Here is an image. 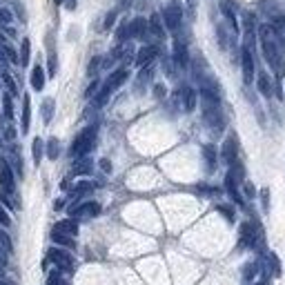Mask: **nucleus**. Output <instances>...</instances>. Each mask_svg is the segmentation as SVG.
Returning a JSON list of instances; mask_svg holds the SVG:
<instances>
[{
    "mask_svg": "<svg viewBox=\"0 0 285 285\" xmlns=\"http://www.w3.org/2000/svg\"><path fill=\"white\" fill-rule=\"evenodd\" d=\"M0 250L5 252V254H11V252H14V243H11V236L5 232V230H2V227H0Z\"/></svg>",
    "mask_w": 285,
    "mask_h": 285,
    "instance_id": "28",
    "label": "nucleus"
},
{
    "mask_svg": "<svg viewBox=\"0 0 285 285\" xmlns=\"http://www.w3.org/2000/svg\"><path fill=\"white\" fill-rule=\"evenodd\" d=\"M254 285H267V283H265V281H259V283H254Z\"/></svg>",
    "mask_w": 285,
    "mask_h": 285,
    "instance_id": "57",
    "label": "nucleus"
},
{
    "mask_svg": "<svg viewBox=\"0 0 285 285\" xmlns=\"http://www.w3.org/2000/svg\"><path fill=\"white\" fill-rule=\"evenodd\" d=\"M259 40H261V49H263V56H265L267 65L276 74H281V69H283V56H285L283 34H279L272 25H261L259 27Z\"/></svg>",
    "mask_w": 285,
    "mask_h": 285,
    "instance_id": "1",
    "label": "nucleus"
},
{
    "mask_svg": "<svg viewBox=\"0 0 285 285\" xmlns=\"http://www.w3.org/2000/svg\"><path fill=\"white\" fill-rule=\"evenodd\" d=\"M109 96H111V92H109L107 87H103L101 92H98L96 96H94V107H103L107 101H109Z\"/></svg>",
    "mask_w": 285,
    "mask_h": 285,
    "instance_id": "32",
    "label": "nucleus"
},
{
    "mask_svg": "<svg viewBox=\"0 0 285 285\" xmlns=\"http://www.w3.org/2000/svg\"><path fill=\"white\" fill-rule=\"evenodd\" d=\"M98 67H101V58H98V56H96V58H92V63H89L87 74H89V76H94V74L98 72Z\"/></svg>",
    "mask_w": 285,
    "mask_h": 285,
    "instance_id": "40",
    "label": "nucleus"
},
{
    "mask_svg": "<svg viewBox=\"0 0 285 285\" xmlns=\"http://www.w3.org/2000/svg\"><path fill=\"white\" fill-rule=\"evenodd\" d=\"M221 11H223V14H225L227 23L232 25V31H234V36H238V23H236V16H234L232 7L227 5V2H221Z\"/></svg>",
    "mask_w": 285,
    "mask_h": 285,
    "instance_id": "24",
    "label": "nucleus"
},
{
    "mask_svg": "<svg viewBox=\"0 0 285 285\" xmlns=\"http://www.w3.org/2000/svg\"><path fill=\"white\" fill-rule=\"evenodd\" d=\"M2 114H5L7 121L14 118V103H11V94H5V96H2Z\"/></svg>",
    "mask_w": 285,
    "mask_h": 285,
    "instance_id": "29",
    "label": "nucleus"
},
{
    "mask_svg": "<svg viewBox=\"0 0 285 285\" xmlns=\"http://www.w3.org/2000/svg\"><path fill=\"white\" fill-rule=\"evenodd\" d=\"M203 158H205V167H207V172H214L216 169V150H214V145H203Z\"/></svg>",
    "mask_w": 285,
    "mask_h": 285,
    "instance_id": "20",
    "label": "nucleus"
},
{
    "mask_svg": "<svg viewBox=\"0 0 285 285\" xmlns=\"http://www.w3.org/2000/svg\"><path fill=\"white\" fill-rule=\"evenodd\" d=\"M127 38H130V23H123L116 31V40L123 43V40H127Z\"/></svg>",
    "mask_w": 285,
    "mask_h": 285,
    "instance_id": "36",
    "label": "nucleus"
},
{
    "mask_svg": "<svg viewBox=\"0 0 285 285\" xmlns=\"http://www.w3.org/2000/svg\"><path fill=\"white\" fill-rule=\"evenodd\" d=\"M187 11L189 16H196V0H187Z\"/></svg>",
    "mask_w": 285,
    "mask_h": 285,
    "instance_id": "47",
    "label": "nucleus"
},
{
    "mask_svg": "<svg viewBox=\"0 0 285 285\" xmlns=\"http://www.w3.org/2000/svg\"><path fill=\"white\" fill-rule=\"evenodd\" d=\"M96 92H98V80H94L92 85H89V87H87L85 96H87V98H92V96H96Z\"/></svg>",
    "mask_w": 285,
    "mask_h": 285,
    "instance_id": "44",
    "label": "nucleus"
},
{
    "mask_svg": "<svg viewBox=\"0 0 285 285\" xmlns=\"http://www.w3.org/2000/svg\"><path fill=\"white\" fill-rule=\"evenodd\" d=\"M63 2H65V0H56V5H63Z\"/></svg>",
    "mask_w": 285,
    "mask_h": 285,
    "instance_id": "58",
    "label": "nucleus"
},
{
    "mask_svg": "<svg viewBox=\"0 0 285 285\" xmlns=\"http://www.w3.org/2000/svg\"><path fill=\"white\" fill-rule=\"evenodd\" d=\"M31 87L36 89V92H40V89L45 87V69L40 67V65H36L34 69H31Z\"/></svg>",
    "mask_w": 285,
    "mask_h": 285,
    "instance_id": "21",
    "label": "nucleus"
},
{
    "mask_svg": "<svg viewBox=\"0 0 285 285\" xmlns=\"http://www.w3.org/2000/svg\"><path fill=\"white\" fill-rule=\"evenodd\" d=\"M261 201H263V209L270 207V192L267 189H261Z\"/></svg>",
    "mask_w": 285,
    "mask_h": 285,
    "instance_id": "45",
    "label": "nucleus"
},
{
    "mask_svg": "<svg viewBox=\"0 0 285 285\" xmlns=\"http://www.w3.org/2000/svg\"><path fill=\"white\" fill-rule=\"evenodd\" d=\"M174 63H176V67H181V69L189 67L187 47H185V43H181V40H176V43H174Z\"/></svg>",
    "mask_w": 285,
    "mask_h": 285,
    "instance_id": "13",
    "label": "nucleus"
},
{
    "mask_svg": "<svg viewBox=\"0 0 285 285\" xmlns=\"http://www.w3.org/2000/svg\"><path fill=\"white\" fill-rule=\"evenodd\" d=\"M29 56H31V43H29V38H25L23 40V47H20V58H18V63L23 65V67H27V65H29Z\"/></svg>",
    "mask_w": 285,
    "mask_h": 285,
    "instance_id": "27",
    "label": "nucleus"
},
{
    "mask_svg": "<svg viewBox=\"0 0 285 285\" xmlns=\"http://www.w3.org/2000/svg\"><path fill=\"white\" fill-rule=\"evenodd\" d=\"M5 138H7V140H14V138H16V131H14V127H7V131H5Z\"/></svg>",
    "mask_w": 285,
    "mask_h": 285,
    "instance_id": "49",
    "label": "nucleus"
},
{
    "mask_svg": "<svg viewBox=\"0 0 285 285\" xmlns=\"http://www.w3.org/2000/svg\"><path fill=\"white\" fill-rule=\"evenodd\" d=\"M225 189H227V194H230V198H232V201L238 205V207H243V205H245V201H243L241 192H238V183H236V181H234L230 174L225 176Z\"/></svg>",
    "mask_w": 285,
    "mask_h": 285,
    "instance_id": "16",
    "label": "nucleus"
},
{
    "mask_svg": "<svg viewBox=\"0 0 285 285\" xmlns=\"http://www.w3.org/2000/svg\"><path fill=\"white\" fill-rule=\"evenodd\" d=\"M60 154V145H58V138H49L47 140V156L52 160H56Z\"/></svg>",
    "mask_w": 285,
    "mask_h": 285,
    "instance_id": "30",
    "label": "nucleus"
},
{
    "mask_svg": "<svg viewBox=\"0 0 285 285\" xmlns=\"http://www.w3.org/2000/svg\"><path fill=\"white\" fill-rule=\"evenodd\" d=\"M53 107H56V103H53V98H45L43 101V123L45 125H49L53 118Z\"/></svg>",
    "mask_w": 285,
    "mask_h": 285,
    "instance_id": "25",
    "label": "nucleus"
},
{
    "mask_svg": "<svg viewBox=\"0 0 285 285\" xmlns=\"http://www.w3.org/2000/svg\"><path fill=\"white\" fill-rule=\"evenodd\" d=\"M221 158H223V163H227V165H232L234 160H238V138H236V134H230L225 138V143H223V147H221Z\"/></svg>",
    "mask_w": 285,
    "mask_h": 285,
    "instance_id": "6",
    "label": "nucleus"
},
{
    "mask_svg": "<svg viewBox=\"0 0 285 285\" xmlns=\"http://www.w3.org/2000/svg\"><path fill=\"white\" fill-rule=\"evenodd\" d=\"M96 131H98L96 125L85 127V130L74 138L72 147H69V154H72L74 158H85V156L94 150V145H96Z\"/></svg>",
    "mask_w": 285,
    "mask_h": 285,
    "instance_id": "2",
    "label": "nucleus"
},
{
    "mask_svg": "<svg viewBox=\"0 0 285 285\" xmlns=\"http://www.w3.org/2000/svg\"><path fill=\"white\" fill-rule=\"evenodd\" d=\"M127 76H130V72H127L125 67L116 69V72H111V74H109V78H107V80H105V85H103V87H107V89H109V92H116V89L121 87L123 82L127 80Z\"/></svg>",
    "mask_w": 285,
    "mask_h": 285,
    "instance_id": "12",
    "label": "nucleus"
},
{
    "mask_svg": "<svg viewBox=\"0 0 285 285\" xmlns=\"http://www.w3.org/2000/svg\"><path fill=\"white\" fill-rule=\"evenodd\" d=\"M65 7H67L69 11H72V9H76V0H67V2H65Z\"/></svg>",
    "mask_w": 285,
    "mask_h": 285,
    "instance_id": "53",
    "label": "nucleus"
},
{
    "mask_svg": "<svg viewBox=\"0 0 285 285\" xmlns=\"http://www.w3.org/2000/svg\"><path fill=\"white\" fill-rule=\"evenodd\" d=\"M243 192H245L247 198H254L256 196V189H254V185H252V183H243Z\"/></svg>",
    "mask_w": 285,
    "mask_h": 285,
    "instance_id": "41",
    "label": "nucleus"
},
{
    "mask_svg": "<svg viewBox=\"0 0 285 285\" xmlns=\"http://www.w3.org/2000/svg\"><path fill=\"white\" fill-rule=\"evenodd\" d=\"M47 259L56 265V270H60V272H74V267H76L74 256L69 254V252L60 250V247H52V250L47 252Z\"/></svg>",
    "mask_w": 285,
    "mask_h": 285,
    "instance_id": "4",
    "label": "nucleus"
},
{
    "mask_svg": "<svg viewBox=\"0 0 285 285\" xmlns=\"http://www.w3.org/2000/svg\"><path fill=\"white\" fill-rule=\"evenodd\" d=\"M49 76H56V53H49Z\"/></svg>",
    "mask_w": 285,
    "mask_h": 285,
    "instance_id": "42",
    "label": "nucleus"
},
{
    "mask_svg": "<svg viewBox=\"0 0 285 285\" xmlns=\"http://www.w3.org/2000/svg\"><path fill=\"white\" fill-rule=\"evenodd\" d=\"M0 187H2L0 194H16V181L11 174V167L2 158H0Z\"/></svg>",
    "mask_w": 285,
    "mask_h": 285,
    "instance_id": "9",
    "label": "nucleus"
},
{
    "mask_svg": "<svg viewBox=\"0 0 285 285\" xmlns=\"http://www.w3.org/2000/svg\"><path fill=\"white\" fill-rule=\"evenodd\" d=\"M261 272H263V263L261 261H250V263H245V265L241 267V276H243L245 283H254Z\"/></svg>",
    "mask_w": 285,
    "mask_h": 285,
    "instance_id": "11",
    "label": "nucleus"
},
{
    "mask_svg": "<svg viewBox=\"0 0 285 285\" xmlns=\"http://www.w3.org/2000/svg\"><path fill=\"white\" fill-rule=\"evenodd\" d=\"M0 145H2V143H0Z\"/></svg>",
    "mask_w": 285,
    "mask_h": 285,
    "instance_id": "59",
    "label": "nucleus"
},
{
    "mask_svg": "<svg viewBox=\"0 0 285 285\" xmlns=\"http://www.w3.org/2000/svg\"><path fill=\"white\" fill-rule=\"evenodd\" d=\"M29 125H31V98L29 94H25L23 96V134L29 131Z\"/></svg>",
    "mask_w": 285,
    "mask_h": 285,
    "instance_id": "18",
    "label": "nucleus"
},
{
    "mask_svg": "<svg viewBox=\"0 0 285 285\" xmlns=\"http://www.w3.org/2000/svg\"><path fill=\"white\" fill-rule=\"evenodd\" d=\"M176 103H179L181 107H183L185 111H194L196 109V101H198V96H196V89H192L189 87V85H183V87L179 89V92H176Z\"/></svg>",
    "mask_w": 285,
    "mask_h": 285,
    "instance_id": "5",
    "label": "nucleus"
},
{
    "mask_svg": "<svg viewBox=\"0 0 285 285\" xmlns=\"http://www.w3.org/2000/svg\"><path fill=\"white\" fill-rule=\"evenodd\" d=\"M147 20L145 18H134L130 23V38H138V40H143L147 36Z\"/></svg>",
    "mask_w": 285,
    "mask_h": 285,
    "instance_id": "15",
    "label": "nucleus"
},
{
    "mask_svg": "<svg viewBox=\"0 0 285 285\" xmlns=\"http://www.w3.org/2000/svg\"><path fill=\"white\" fill-rule=\"evenodd\" d=\"M52 241L56 243L58 247H69V250L76 247V243H74L72 236H65V234H58V232H53V230H52Z\"/></svg>",
    "mask_w": 285,
    "mask_h": 285,
    "instance_id": "23",
    "label": "nucleus"
},
{
    "mask_svg": "<svg viewBox=\"0 0 285 285\" xmlns=\"http://www.w3.org/2000/svg\"><path fill=\"white\" fill-rule=\"evenodd\" d=\"M94 189V183H89V181H82V183H76V187H74V196H82V194H87Z\"/></svg>",
    "mask_w": 285,
    "mask_h": 285,
    "instance_id": "33",
    "label": "nucleus"
},
{
    "mask_svg": "<svg viewBox=\"0 0 285 285\" xmlns=\"http://www.w3.org/2000/svg\"><path fill=\"white\" fill-rule=\"evenodd\" d=\"M101 167H103V169H105V172H109V169H111L109 160H107V158H103V160H101Z\"/></svg>",
    "mask_w": 285,
    "mask_h": 285,
    "instance_id": "52",
    "label": "nucleus"
},
{
    "mask_svg": "<svg viewBox=\"0 0 285 285\" xmlns=\"http://www.w3.org/2000/svg\"><path fill=\"white\" fill-rule=\"evenodd\" d=\"M43 154H45V143L40 138H34V143H31V156H34V165H40Z\"/></svg>",
    "mask_w": 285,
    "mask_h": 285,
    "instance_id": "26",
    "label": "nucleus"
},
{
    "mask_svg": "<svg viewBox=\"0 0 285 285\" xmlns=\"http://www.w3.org/2000/svg\"><path fill=\"white\" fill-rule=\"evenodd\" d=\"M256 87H259L261 96H265V98L272 96V80H270V76H267L265 72L259 74V78H256Z\"/></svg>",
    "mask_w": 285,
    "mask_h": 285,
    "instance_id": "19",
    "label": "nucleus"
},
{
    "mask_svg": "<svg viewBox=\"0 0 285 285\" xmlns=\"http://www.w3.org/2000/svg\"><path fill=\"white\" fill-rule=\"evenodd\" d=\"M156 56H158V47H156V45H145V47H140L138 53H136V65H138L140 69L150 67V65L154 63Z\"/></svg>",
    "mask_w": 285,
    "mask_h": 285,
    "instance_id": "10",
    "label": "nucleus"
},
{
    "mask_svg": "<svg viewBox=\"0 0 285 285\" xmlns=\"http://www.w3.org/2000/svg\"><path fill=\"white\" fill-rule=\"evenodd\" d=\"M0 78H2V82H5L7 85V94H11V96H14V94H18V89H16V82H14V78L9 76V72H0Z\"/></svg>",
    "mask_w": 285,
    "mask_h": 285,
    "instance_id": "31",
    "label": "nucleus"
},
{
    "mask_svg": "<svg viewBox=\"0 0 285 285\" xmlns=\"http://www.w3.org/2000/svg\"><path fill=\"white\" fill-rule=\"evenodd\" d=\"M7 267V259H5V252H0V276H2V272H5Z\"/></svg>",
    "mask_w": 285,
    "mask_h": 285,
    "instance_id": "48",
    "label": "nucleus"
},
{
    "mask_svg": "<svg viewBox=\"0 0 285 285\" xmlns=\"http://www.w3.org/2000/svg\"><path fill=\"white\" fill-rule=\"evenodd\" d=\"M114 20H116V11H111V14H107V18H105V29H109L111 25H114Z\"/></svg>",
    "mask_w": 285,
    "mask_h": 285,
    "instance_id": "46",
    "label": "nucleus"
},
{
    "mask_svg": "<svg viewBox=\"0 0 285 285\" xmlns=\"http://www.w3.org/2000/svg\"><path fill=\"white\" fill-rule=\"evenodd\" d=\"M92 167H94V163L87 158V156H85V158H76V163H74L72 172L76 176H82V174H89V172H92Z\"/></svg>",
    "mask_w": 285,
    "mask_h": 285,
    "instance_id": "22",
    "label": "nucleus"
},
{
    "mask_svg": "<svg viewBox=\"0 0 285 285\" xmlns=\"http://www.w3.org/2000/svg\"><path fill=\"white\" fill-rule=\"evenodd\" d=\"M216 209H218V212H221L223 216H225V218H227V221H230V223H234V209L230 207V205H218Z\"/></svg>",
    "mask_w": 285,
    "mask_h": 285,
    "instance_id": "37",
    "label": "nucleus"
},
{
    "mask_svg": "<svg viewBox=\"0 0 285 285\" xmlns=\"http://www.w3.org/2000/svg\"><path fill=\"white\" fill-rule=\"evenodd\" d=\"M9 63V60H7V56H5V52H2V47H0V67H5V65Z\"/></svg>",
    "mask_w": 285,
    "mask_h": 285,
    "instance_id": "51",
    "label": "nucleus"
},
{
    "mask_svg": "<svg viewBox=\"0 0 285 285\" xmlns=\"http://www.w3.org/2000/svg\"><path fill=\"white\" fill-rule=\"evenodd\" d=\"M49 285H67L65 283V279H63V274H60V270H53V272H49V281H47Z\"/></svg>",
    "mask_w": 285,
    "mask_h": 285,
    "instance_id": "35",
    "label": "nucleus"
},
{
    "mask_svg": "<svg viewBox=\"0 0 285 285\" xmlns=\"http://www.w3.org/2000/svg\"><path fill=\"white\" fill-rule=\"evenodd\" d=\"M0 43H2V45H5V36H2V34H0Z\"/></svg>",
    "mask_w": 285,
    "mask_h": 285,
    "instance_id": "56",
    "label": "nucleus"
},
{
    "mask_svg": "<svg viewBox=\"0 0 285 285\" xmlns=\"http://www.w3.org/2000/svg\"><path fill=\"white\" fill-rule=\"evenodd\" d=\"M241 67H243V82L252 85V80H254V56H252L250 47L241 49Z\"/></svg>",
    "mask_w": 285,
    "mask_h": 285,
    "instance_id": "8",
    "label": "nucleus"
},
{
    "mask_svg": "<svg viewBox=\"0 0 285 285\" xmlns=\"http://www.w3.org/2000/svg\"><path fill=\"white\" fill-rule=\"evenodd\" d=\"M267 256H270V265H272V270H274V274L279 276L281 267H279V259H276V254H267Z\"/></svg>",
    "mask_w": 285,
    "mask_h": 285,
    "instance_id": "43",
    "label": "nucleus"
},
{
    "mask_svg": "<svg viewBox=\"0 0 285 285\" xmlns=\"http://www.w3.org/2000/svg\"><path fill=\"white\" fill-rule=\"evenodd\" d=\"M154 94H156L158 98H163V96H165V87H163V85H156V87H154Z\"/></svg>",
    "mask_w": 285,
    "mask_h": 285,
    "instance_id": "50",
    "label": "nucleus"
},
{
    "mask_svg": "<svg viewBox=\"0 0 285 285\" xmlns=\"http://www.w3.org/2000/svg\"><path fill=\"white\" fill-rule=\"evenodd\" d=\"M0 225H2V230L11 225V216H9V212H7L2 205H0Z\"/></svg>",
    "mask_w": 285,
    "mask_h": 285,
    "instance_id": "38",
    "label": "nucleus"
},
{
    "mask_svg": "<svg viewBox=\"0 0 285 285\" xmlns=\"http://www.w3.org/2000/svg\"><path fill=\"white\" fill-rule=\"evenodd\" d=\"M147 29H150V34L156 36V38H160V40L165 38V25H163V18H160V14H152L150 16Z\"/></svg>",
    "mask_w": 285,
    "mask_h": 285,
    "instance_id": "17",
    "label": "nucleus"
},
{
    "mask_svg": "<svg viewBox=\"0 0 285 285\" xmlns=\"http://www.w3.org/2000/svg\"><path fill=\"white\" fill-rule=\"evenodd\" d=\"M11 20H14V16H11V11L7 9V7H0V25H9Z\"/></svg>",
    "mask_w": 285,
    "mask_h": 285,
    "instance_id": "39",
    "label": "nucleus"
},
{
    "mask_svg": "<svg viewBox=\"0 0 285 285\" xmlns=\"http://www.w3.org/2000/svg\"><path fill=\"white\" fill-rule=\"evenodd\" d=\"M152 76H154V67H143L140 69V74H138V85H145V82H150L152 80Z\"/></svg>",
    "mask_w": 285,
    "mask_h": 285,
    "instance_id": "34",
    "label": "nucleus"
},
{
    "mask_svg": "<svg viewBox=\"0 0 285 285\" xmlns=\"http://www.w3.org/2000/svg\"><path fill=\"white\" fill-rule=\"evenodd\" d=\"M0 285H16L14 281H9V279H0Z\"/></svg>",
    "mask_w": 285,
    "mask_h": 285,
    "instance_id": "54",
    "label": "nucleus"
},
{
    "mask_svg": "<svg viewBox=\"0 0 285 285\" xmlns=\"http://www.w3.org/2000/svg\"><path fill=\"white\" fill-rule=\"evenodd\" d=\"M160 18H163V25L169 31H179L181 20H183V7H181L176 0H172V2L163 9V16H160Z\"/></svg>",
    "mask_w": 285,
    "mask_h": 285,
    "instance_id": "3",
    "label": "nucleus"
},
{
    "mask_svg": "<svg viewBox=\"0 0 285 285\" xmlns=\"http://www.w3.org/2000/svg\"><path fill=\"white\" fill-rule=\"evenodd\" d=\"M53 232L58 234H65V236H76L78 234V223L76 218H65V221H58L56 223V227H53Z\"/></svg>",
    "mask_w": 285,
    "mask_h": 285,
    "instance_id": "14",
    "label": "nucleus"
},
{
    "mask_svg": "<svg viewBox=\"0 0 285 285\" xmlns=\"http://www.w3.org/2000/svg\"><path fill=\"white\" fill-rule=\"evenodd\" d=\"M69 214H72L74 218H94L101 214V205H98L96 201H87V203L74 205V207L69 209Z\"/></svg>",
    "mask_w": 285,
    "mask_h": 285,
    "instance_id": "7",
    "label": "nucleus"
},
{
    "mask_svg": "<svg viewBox=\"0 0 285 285\" xmlns=\"http://www.w3.org/2000/svg\"><path fill=\"white\" fill-rule=\"evenodd\" d=\"M131 5V0H121V7H130Z\"/></svg>",
    "mask_w": 285,
    "mask_h": 285,
    "instance_id": "55",
    "label": "nucleus"
}]
</instances>
